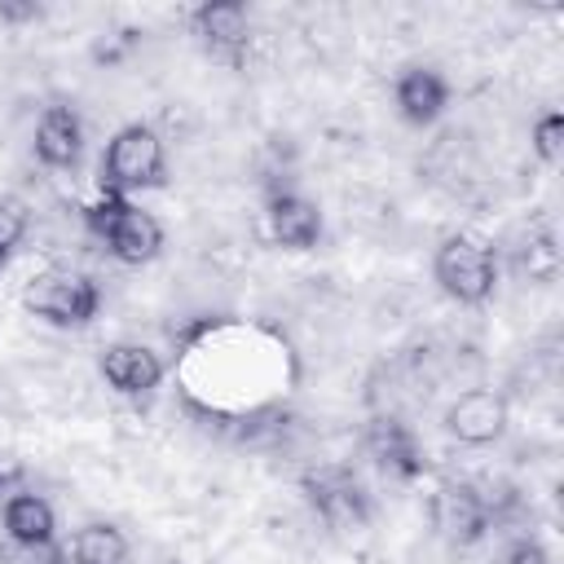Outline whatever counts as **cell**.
Segmentation results:
<instances>
[{"label":"cell","mask_w":564,"mask_h":564,"mask_svg":"<svg viewBox=\"0 0 564 564\" xmlns=\"http://www.w3.org/2000/svg\"><path fill=\"white\" fill-rule=\"evenodd\" d=\"M84 225H88L93 238L106 242V251L119 264H150L163 251V225L150 212H141L137 203H128L123 194L101 189L84 207Z\"/></svg>","instance_id":"cell-1"},{"label":"cell","mask_w":564,"mask_h":564,"mask_svg":"<svg viewBox=\"0 0 564 564\" xmlns=\"http://www.w3.org/2000/svg\"><path fill=\"white\" fill-rule=\"evenodd\" d=\"M194 31L203 35V44L220 57H229L234 66L242 62L247 44H251V18H247V4L238 0H207L194 9Z\"/></svg>","instance_id":"cell-9"},{"label":"cell","mask_w":564,"mask_h":564,"mask_svg":"<svg viewBox=\"0 0 564 564\" xmlns=\"http://www.w3.org/2000/svg\"><path fill=\"white\" fill-rule=\"evenodd\" d=\"M432 524L445 542L454 546H476L485 533H489V511H485V498L471 480H445L436 494H432Z\"/></svg>","instance_id":"cell-6"},{"label":"cell","mask_w":564,"mask_h":564,"mask_svg":"<svg viewBox=\"0 0 564 564\" xmlns=\"http://www.w3.org/2000/svg\"><path fill=\"white\" fill-rule=\"evenodd\" d=\"M66 546L53 542H4L0 546V564H66Z\"/></svg>","instance_id":"cell-17"},{"label":"cell","mask_w":564,"mask_h":564,"mask_svg":"<svg viewBox=\"0 0 564 564\" xmlns=\"http://www.w3.org/2000/svg\"><path fill=\"white\" fill-rule=\"evenodd\" d=\"M533 150L542 163H560V150H564V115H542L533 123Z\"/></svg>","instance_id":"cell-18"},{"label":"cell","mask_w":564,"mask_h":564,"mask_svg":"<svg viewBox=\"0 0 564 564\" xmlns=\"http://www.w3.org/2000/svg\"><path fill=\"white\" fill-rule=\"evenodd\" d=\"M269 234L291 247V251H308L322 238V212L313 198L295 194V189H273L269 194Z\"/></svg>","instance_id":"cell-12"},{"label":"cell","mask_w":564,"mask_h":564,"mask_svg":"<svg viewBox=\"0 0 564 564\" xmlns=\"http://www.w3.org/2000/svg\"><path fill=\"white\" fill-rule=\"evenodd\" d=\"M18 480H22V463H13V458L0 454V489H9V485H18Z\"/></svg>","instance_id":"cell-22"},{"label":"cell","mask_w":564,"mask_h":564,"mask_svg":"<svg viewBox=\"0 0 564 564\" xmlns=\"http://www.w3.org/2000/svg\"><path fill=\"white\" fill-rule=\"evenodd\" d=\"M97 366H101V379L115 392H123V397H150L163 383V361L145 344H128V339L123 344H110Z\"/></svg>","instance_id":"cell-10"},{"label":"cell","mask_w":564,"mask_h":564,"mask_svg":"<svg viewBox=\"0 0 564 564\" xmlns=\"http://www.w3.org/2000/svg\"><path fill=\"white\" fill-rule=\"evenodd\" d=\"M84 150V123L70 106H48L35 123V159L44 167H75Z\"/></svg>","instance_id":"cell-13"},{"label":"cell","mask_w":564,"mask_h":564,"mask_svg":"<svg viewBox=\"0 0 564 564\" xmlns=\"http://www.w3.org/2000/svg\"><path fill=\"white\" fill-rule=\"evenodd\" d=\"M22 234H26V207L18 198H0V264L13 256Z\"/></svg>","instance_id":"cell-19"},{"label":"cell","mask_w":564,"mask_h":564,"mask_svg":"<svg viewBox=\"0 0 564 564\" xmlns=\"http://www.w3.org/2000/svg\"><path fill=\"white\" fill-rule=\"evenodd\" d=\"M432 273L441 282V291L458 304H485L498 286V256L485 238L471 234H449L436 256H432Z\"/></svg>","instance_id":"cell-3"},{"label":"cell","mask_w":564,"mask_h":564,"mask_svg":"<svg viewBox=\"0 0 564 564\" xmlns=\"http://www.w3.org/2000/svg\"><path fill=\"white\" fill-rule=\"evenodd\" d=\"M392 101H397V110H401L405 123L423 128V123L441 119V110L449 106V84H445V75L432 70V66H410V70L397 75Z\"/></svg>","instance_id":"cell-11"},{"label":"cell","mask_w":564,"mask_h":564,"mask_svg":"<svg viewBox=\"0 0 564 564\" xmlns=\"http://www.w3.org/2000/svg\"><path fill=\"white\" fill-rule=\"evenodd\" d=\"M4 533L9 542H53L57 520L40 494H9L4 498Z\"/></svg>","instance_id":"cell-14"},{"label":"cell","mask_w":564,"mask_h":564,"mask_svg":"<svg viewBox=\"0 0 564 564\" xmlns=\"http://www.w3.org/2000/svg\"><path fill=\"white\" fill-rule=\"evenodd\" d=\"M511 269L529 282H551L560 273V247H555L551 229H529L511 251Z\"/></svg>","instance_id":"cell-16"},{"label":"cell","mask_w":564,"mask_h":564,"mask_svg":"<svg viewBox=\"0 0 564 564\" xmlns=\"http://www.w3.org/2000/svg\"><path fill=\"white\" fill-rule=\"evenodd\" d=\"M40 18V4L26 0V4H4L0 0V22H35Z\"/></svg>","instance_id":"cell-21"},{"label":"cell","mask_w":564,"mask_h":564,"mask_svg":"<svg viewBox=\"0 0 564 564\" xmlns=\"http://www.w3.org/2000/svg\"><path fill=\"white\" fill-rule=\"evenodd\" d=\"M445 427L463 445H489L507 432V397L489 388H471L445 410Z\"/></svg>","instance_id":"cell-8"},{"label":"cell","mask_w":564,"mask_h":564,"mask_svg":"<svg viewBox=\"0 0 564 564\" xmlns=\"http://www.w3.org/2000/svg\"><path fill=\"white\" fill-rule=\"evenodd\" d=\"M66 555H70V564H128V538L115 524L93 520V524L75 529Z\"/></svg>","instance_id":"cell-15"},{"label":"cell","mask_w":564,"mask_h":564,"mask_svg":"<svg viewBox=\"0 0 564 564\" xmlns=\"http://www.w3.org/2000/svg\"><path fill=\"white\" fill-rule=\"evenodd\" d=\"M22 304H26V313H35L53 326H88L101 308V286L75 269H44L26 282Z\"/></svg>","instance_id":"cell-4"},{"label":"cell","mask_w":564,"mask_h":564,"mask_svg":"<svg viewBox=\"0 0 564 564\" xmlns=\"http://www.w3.org/2000/svg\"><path fill=\"white\" fill-rule=\"evenodd\" d=\"M300 489H304L308 507L317 511V520H322L326 529H335V533H357V529H366L370 516H375L370 494H366V489L357 485V476L344 471V467L304 471Z\"/></svg>","instance_id":"cell-5"},{"label":"cell","mask_w":564,"mask_h":564,"mask_svg":"<svg viewBox=\"0 0 564 564\" xmlns=\"http://www.w3.org/2000/svg\"><path fill=\"white\" fill-rule=\"evenodd\" d=\"M361 449L375 458V467L392 480H414L423 476V449L414 441V432L397 419V414H375L361 432Z\"/></svg>","instance_id":"cell-7"},{"label":"cell","mask_w":564,"mask_h":564,"mask_svg":"<svg viewBox=\"0 0 564 564\" xmlns=\"http://www.w3.org/2000/svg\"><path fill=\"white\" fill-rule=\"evenodd\" d=\"M507 564H551V560H546V551H542L533 538H520V542L507 551Z\"/></svg>","instance_id":"cell-20"},{"label":"cell","mask_w":564,"mask_h":564,"mask_svg":"<svg viewBox=\"0 0 564 564\" xmlns=\"http://www.w3.org/2000/svg\"><path fill=\"white\" fill-rule=\"evenodd\" d=\"M167 176V154L154 128L145 123H128L106 141L101 154V189L110 194H132V189H154Z\"/></svg>","instance_id":"cell-2"}]
</instances>
